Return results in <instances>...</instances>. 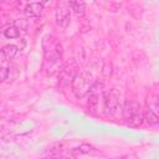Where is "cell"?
I'll use <instances>...</instances> for the list:
<instances>
[{"label":"cell","instance_id":"4fadbf2b","mask_svg":"<svg viewBox=\"0 0 159 159\" xmlns=\"http://www.w3.org/2000/svg\"><path fill=\"white\" fill-rule=\"evenodd\" d=\"M2 34H4V36H5L6 39H17V37L20 36L19 30H17L15 26H12V25L5 27V30L2 31Z\"/></svg>","mask_w":159,"mask_h":159},{"label":"cell","instance_id":"52a82bcc","mask_svg":"<svg viewBox=\"0 0 159 159\" xmlns=\"http://www.w3.org/2000/svg\"><path fill=\"white\" fill-rule=\"evenodd\" d=\"M24 11H25V15L27 17H40L42 11H43V4H41V2H29V4H26Z\"/></svg>","mask_w":159,"mask_h":159},{"label":"cell","instance_id":"5b68a950","mask_svg":"<svg viewBox=\"0 0 159 159\" xmlns=\"http://www.w3.org/2000/svg\"><path fill=\"white\" fill-rule=\"evenodd\" d=\"M103 87L99 82H94L92 86L89 93H88V111L92 114H97V111L99 108V102L103 99Z\"/></svg>","mask_w":159,"mask_h":159},{"label":"cell","instance_id":"8992f818","mask_svg":"<svg viewBox=\"0 0 159 159\" xmlns=\"http://www.w3.org/2000/svg\"><path fill=\"white\" fill-rule=\"evenodd\" d=\"M70 1H62L56 5L55 9V17H56V24L61 29H66L70 24V17H71V11H70Z\"/></svg>","mask_w":159,"mask_h":159},{"label":"cell","instance_id":"8fae6325","mask_svg":"<svg viewBox=\"0 0 159 159\" xmlns=\"http://www.w3.org/2000/svg\"><path fill=\"white\" fill-rule=\"evenodd\" d=\"M70 6H71V9L75 11V14L77 16H83L84 15L86 4L83 1H70Z\"/></svg>","mask_w":159,"mask_h":159},{"label":"cell","instance_id":"30bf717a","mask_svg":"<svg viewBox=\"0 0 159 159\" xmlns=\"http://www.w3.org/2000/svg\"><path fill=\"white\" fill-rule=\"evenodd\" d=\"M1 52L4 55V58L5 61L7 60H11L16 53H17V47L15 45H5L2 48H1Z\"/></svg>","mask_w":159,"mask_h":159},{"label":"cell","instance_id":"ba28073f","mask_svg":"<svg viewBox=\"0 0 159 159\" xmlns=\"http://www.w3.org/2000/svg\"><path fill=\"white\" fill-rule=\"evenodd\" d=\"M76 75H77V73H76L75 67H72V66L63 67V68L60 71V82H61L63 86H65V84H70Z\"/></svg>","mask_w":159,"mask_h":159},{"label":"cell","instance_id":"6da1fadb","mask_svg":"<svg viewBox=\"0 0 159 159\" xmlns=\"http://www.w3.org/2000/svg\"><path fill=\"white\" fill-rule=\"evenodd\" d=\"M43 65L47 73L52 75L62 60V46L52 35H46L42 39Z\"/></svg>","mask_w":159,"mask_h":159},{"label":"cell","instance_id":"5bb4252c","mask_svg":"<svg viewBox=\"0 0 159 159\" xmlns=\"http://www.w3.org/2000/svg\"><path fill=\"white\" fill-rule=\"evenodd\" d=\"M12 26H15V27L19 30V32H20V31L25 32V31L27 30V26H29V24H27V20H26V19H22V17H20V19H16V20H14V25H12Z\"/></svg>","mask_w":159,"mask_h":159},{"label":"cell","instance_id":"3957f363","mask_svg":"<svg viewBox=\"0 0 159 159\" xmlns=\"http://www.w3.org/2000/svg\"><path fill=\"white\" fill-rule=\"evenodd\" d=\"M93 84H94V81L92 80V76L87 72H82V73H77L73 77L71 82V88H72V92L76 94V97L82 98L89 93Z\"/></svg>","mask_w":159,"mask_h":159},{"label":"cell","instance_id":"9a60e30c","mask_svg":"<svg viewBox=\"0 0 159 159\" xmlns=\"http://www.w3.org/2000/svg\"><path fill=\"white\" fill-rule=\"evenodd\" d=\"M9 24H10V17L7 15H5V14H1L0 15V29L7 27Z\"/></svg>","mask_w":159,"mask_h":159},{"label":"cell","instance_id":"9c48e42d","mask_svg":"<svg viewBox=\"0 0 159 159\" xmlns=\"http://www.w3.org/2000/svg\"><path fill=\"white\" fill-rule=\"evenodd\" d=\"M145 104H147V109L153 112L154 114H158L159 112V106H158V94L157 93H150L148 97H147V101H145Z\"/></svg>","mask_w":159,"mask_h":159},{"label":"cell","instance_id":"7a4b0ae2","mask_svg":"<svg viewBox=\"0 0 159 159\" xmlns=\"http://www.w3.org/2000/svg\"><path fill=\"white\" fill-rule=\"evenodd\" d=\"M122 118L125 122V124L129 127L133 128L140 127L144 120L140 103L134 99H125L122 107Z\"/></svg>","mask_w":159,"mask_h":159},{"label":"cell","instance_id":"277c9868","mask_svg":"<svg viewBox=\"0 0 159 159\" xmlns=\"http://www.w3.org/2000/svg\"><path fill=\"white\" fill-rule=\"evenodd\" d=\"M119 98L120 93L116 88H112L103 94V109L108 117H113L116 114L119 107Z\"/></svg>","mask_w":159,"mask_h":159},{"label":"cell","instance_id":"7c38bea8","mask_svg":"<svg viewBox=\"0 0 159 159\" xmlns=\"http://www.w3.org/2000/svg\"><path fill=\"white\" fill-rule=\"evenodd\" d=\"M143 117H144L145 122H147L149 125H155V124H158V120H159V119H158V114H154L153 112L145 109V111H143Z\"/></svg>","mask_w":159,"mask_h":159},{"label":"cell","instance_id":"2e32d148","mask_svg":"<svg viewBox=\"0 0 159 159\" xmlns=\"http://www.w3.org/2000/svg\"><path fill=\"white\" fill-rule=\"evenodd\" d=\"M7 77V70L2 66H0V82H2L4 80H6Z\"/></svg>","mask_w":159,"mask_h":159}]
</instances>
